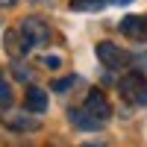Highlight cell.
<instances>
[{"instance_id":"cell-1","label":"cell","mask_w":147,"mask_h":147,"mask_svg":"<svg viewBox=\"0 0 147 147\" xmlns=\"http://www.w3.org/2000/svg\"><path fill=\"white\" fill-rule=\"evenodd\" d=\"M18 35H21L24 53H30L32 47H41V44L50 41V27H47L41 18H24L21 27H18Z\"/></svg>"},{"instance_id":"cell-8","label":"cell","mask_w":147,"mask_h":147,"mask_svg":"<svg viewBox=\"0 0 147 147\" xmlns=\"http://www.w3.org/2000/svg\"><path fill=\"white\" fill-rule=\"evenodd\" d=\"M27 109H30V112H35V115L44 112V109H47V91L30 85V88H27Z\"/></svg>"},{"instance_id":"cell-13","label":"cell","mask_w":147,"mask_h":147,"mask_svg":"<svg viewBox=\"0 0 147 147\" xmlns=\"http://www.w3.org/2000/svg\"><path fill=\"white\" fill-rule=\"evenodd\" d=\"M12 71H15V77H18V80H24V82L32 80V74H30L27 68H21V65H12Z\"/></svg>"},{"instance_id":"cell-9","label":"cell","mask_w":147,"mask_h":147,"mask_svg":"<svg viewBox=\"0 0 147 147\" xmlns=\"http://www.w3.org/2000/svg\"><path fill=\"white\" fill-rule=\"evenodd\" d=\"M106 3H109V0H71L68 6L74 12H97V9H103Z\"/></svg>"},{"instance_id":"cell-10","label":"cell","mask_w":147,"mask_h":147,"mask_svg":"<svg viewBox=\"0 0 147 147\" xmlns=\"http://www.w3.org/2000/svg\"><path fill=\"white\" fill-rule=\"evenodd\" d=\"M74 82H77V77H65V80H56V82H53V91H59V94H62V91H68V88H71Z\"/></svg>"},{"instance_id":"cell-12","label":"cell","mask_w":147,"mask_h":147,"mask_svg":"<svg viewBox=\"0 0 147 147\" xmlns=\"http://www.w3.org/2000/svg\"><path fill=\"white\" fill-rule=\"evenodd\" d=\"M41 65H44V68H50V71H56L59 65H62V59H59V56H44V59H41Z\"/></svg>"},{"instance_id":"cell-14","label":"cell","mask_w":147,"mask_h":147,"mask_svg":"<svg viewBox=\"0 0 147 147\" xmlns=\"http://www.w3.org/2000/svg\"><path fill=\"white\" fill-rule=\"evenodd\" d=\"M18 3V0H0V6H3V9H9V6H15Z\"/></svg>"},{"instance_id":"cell-3","label":"cell","mask_w":147,"mask_h":147,"mask_svg":"<svg viewBox=\"0 0 147 147\" xmlns=\"http://www.w3.org/2000/svg\"><path fill=\"white\" fill-rule=\"evenodd\" d=\"M0 124H3L6 129H15V132H35L41 129V121L35 118V112H0Z\"/></svg>"},{"instance_id":"cell-7","label":"cell","mask_w":147,"mask_h":147,"mask_svg":"<svg viewBox=\"0 0 147 147\" xmlns=\"http://www.w3.org/2000/svg\"><path fill=\"white\" fill-rule=\"evenodd\" d=\"M68 118H71V124L80 127V129H100V127H103V121H97L85 106H82V109H71Z\"/></svg>"},{"instance_id":"cell-2","label":"cell","mask_w":147,"mask_h":147,"mask_svg":"<svg viewBox=\"0 0 147 147\" xmlns=\"http://www.w3.org/2000/svg\"><path fill=\"white\" fill-rule=\"evenodd\" d=\"M118 94L124 97L129 106H147V80H144V74L132 71V74H127V77H121Z\"/></svg>"},{"instance_id":"cell-4","label":"cell","mask_w":147,"mask_h":147,"mask_svg":"<svg viewBox=\"0 0 147 147\" xmlns=\"http://www.w3.org/2000/svg\"><path fill=\"white\" fill-rule=\"evenodd\" d=\"M94 53H97V59H100L106 68H112V71L127 68V65H129V53H127V50H121L115 41H100V44L94 47Z\"/></svg>"},{"instance_id":"cell-11","label":"cell","mask_w":147,"mask_h":147,"mask_svg":"<svg viewBox=\"0 0 147 147\" xmlns=\"http://www.w3.org/2000/svg\"><path fill=\"white\" fill-rule=\"evenodd\" d=\"M0 103H3V106L12 103V91H9V85H6V82H0Z\"/></svg>"},{"instance_id":"cell-6","label":"cell","mask_w":147,"mask_h":147,"mask_svg":"<svg viewBox=\"0 0 147 147\" xmlns=\"http://www.w3.org/2000/svg\"><path fill=\"white\" fill-rule=\"evenodd\" d=\"M121 32L129 41H147V18L144 15H127L121 21Z\"/></svg>"},{"instance_id":"cell-15","label":"cell","mask_w":147,"mask_h":147,"mask_svg":"<svg viewBox=\"0 0 147 147\" xmlns=\"http://www.w3.org/2000/svg\"><path fill=\"white\" fill-rule=\"evenodd\" d=\"M109 3H115V6H127V3H132V0H109Z\"/></svg>"},{"instance_id":"cell-5","label":"cell","mask_w":147,"mask_h":147,"mask_svg":"<svg viewBox=\"0 0 147 147\" xmlns=\"http://www.w3.org/2000/svg\"><path fill=\"white\" fill-rule=\"evenodd\" d=\"M85 109H88V112L97 118V121H103V124H106V121L109 118H112V106H109V100H106V94L103 91H88V97H85V103H82Z\"/></svg>"}]
</instances>
